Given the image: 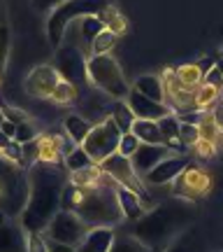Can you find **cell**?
<instances>
[{
	"label": "cell",
	"instance_id": "cell-1",
	"mask_svg": "<svg viewBox=\"0 0 223 252\" xmlns=\"http://www.w3.org/2000/svg\"><path fill=\"white\" fill-rule=\"evenodd\" d=\"M70 185L65 166L33 163L28 168V201L19 217L26 234H45L58 213L63 210V194Z\"/></svg>",
	"mask_w": 223,
	"mask_h": 252
},
{
	"label": "cell",
	"instance_id": "cell-2",
	"mask_svg": "<svg viewBox=\"0 0 223 252\" xmlns=\"http://www.w3.org/2000/svg\"><path fill=\"white\" fill-rule=\"evenodd\" d=\"M119 187L109 175H102V180L93 187H77L68 185L63 194V210H70L91 226V229H116L124 224V213L119 206Z\"/></svg>",
	"mask_w": 223,
	"mask_h": 252
},
{
	"label": "cell",
	"instance_id": "cell-3",
	"mask_svg": "<svg viewBox=\"0 0 223 252\" xmlns=\"http://www.w3.org/2000/svg\"><path fill=\"white\" fill-rule=\"evenodd\" d=\"M191 206L186 201H170L153 206L142 220L130 224L128 234L137 238L140 243L151 248L153 252L168 250L179 236L186 231V224L191 222Z\"/></svg>",
	"mask_w": 223,
	"mask_h": 252
},
{
	"label": "cell",
	"instance_id": "cell-4",
	"mask_svg": "<svg viewBox=\"0 0 223 252\" xmlns=\"http://www.w3.org/2000/svg\"><path fill=\"white\" fill-rule=\"evenodd\" d=\"M89 70V87L105 94L112 100H125L133 91V84L125 80L121 65L112 54L107 56H93L86 63Z\"/></svg>",
	"mask_w": 223,
	"mask_h": 252
},
{
	"label": "cell",
	"instance_id": "cell-5",
	"mask_svg": "<svg viewBox=\"0 0 223 252\" xmlns=\"http://www.w3.org/2000/svg\"><path fill=\"white\" fill-rule=\"evenodd\" d=\"M102 9H105L102 2H91V0H68L61 5H54L47 19V35H49L51 47H63V40L68 35L72 21L86 17V14H100Z\"/></svg>",
	"mask_w": 223,
	"mask_h": 252
},
{
	"label": "cell",
	"instance_id": "cell-6",
	"mask_svg": "<svg viewBox=\"0 0 223 252\" xmlns=\"http://www.w3.org/2000/svg\"><path fill=\"white\" fill-rule=\"evenodd\" d=\"M121 128L116 126V122L112 117L102 119L100 124H93L89 138L84 140L81 150L91 157L93 163H102L107 161L109 157H114L119 152V143H121Z\"/></svg>",
	"mask_w": 223,
	"mask_h": 252
},
{
	"label": "cell",
	"instance_id": "cell-7",
	"mask_svg": "<svg viewBox=\"0 0 223 252\" xmlns=\"http://www.w3.org/2000/svg\"><path fill=\"white\" fill-rule=\"evenodd\" d=\"M214 187V180H212V173L200 168L196 163H191L186 171L179 175L177 180L172 182V189L170 194L179 201H186V203H198L200 198H205Z\"/></svg>",
	"mask_w": 223,
	"mask_h": 252
},
{
	"label": "cell",
	"instance_id": "cell-8",
	"mask_svg": "<svg viewBox=\"0 0 223 252\" xmlns=\"http://www.w3.org/2000/svg\"><path fill=\"white\" fill-rule=\"evenodd\" d=\"M89 231H91V226L86 224L77 213L61 210V213L51 220V224L47 226V231L42 236L49 238V241H56V243L70 245V248H79Z\"/></svg>",
	"mask_w": 223,
	"mask_h": 252
},
{
	"label": "cell",
	"instance_id": "cell-9",
	"mask_svg": "<svg viewBox=\"0 0 223 252\" xmlns=\"http://www.w3.org/2000/svg\"><path fill=\"white\" fill-rule=\"evenodd\" d=\"M86 63L89 59L81 54L77 47L63 42V47H58L56 52V70L61 72V77L65 82H70L74 87L79 84H89V70H86Z\"/></svg>",
	"mask_w": 223,
	"mask_h": 252
},
{
	"label": "cell",
	"instance_id": "cell-10",
	"mask_svg": "<svg viewBox=\"0 0 223 252\" xmlns=\"http://www.w3.org/2000/svg\"><path fill=\"white\" fill-rule=\"evenodd\" d=\"M61 82H63L61 72L56 70L54 65L42 63V65H35V68L26 75V80H24V91H26L30 98L51 100L56 87H58Z\"/></svg>",
	"mask_w": 223,
	"mask_h": 252
},
{
	"label": "cell",
	"instance_id": "cell-11",
	"mask_svg": "<svg viewBox=\"0 0 223 252\" xmlns=\"http://www.w3.org/2000/svg\"><path fill=\"white\" fill-rule=\"evenodd\" d=\"M100 168H102V173L109 175L116 185H121V187L130 189V191H135V194H140V196L147 201V187H144L142 178L135 173L130 159H125V157H121V154H114V157H109L107 161L100 163Z\"/></svg>",
	"mask_w": 223,
	"mask_h": 252
},
{
	"label": "cell",
	"instance_id": "cell-12",
	"mask_svg": "<svg viewBox=\"0 0 223 252\" xmlns=\"http://www.w3.org/2000/svg\"><path fill=\"white\" fill-rule=\"evenodd\" d=\"M161 80H163V89H165V105L174 115H184V112H193L196 110V91H188L181 87L174 68H165L161 72Z\"/></svg>",
	"mask_w": 223,
	"mask_h": 252
},
{
	"label": "cell",
	"instance_id": "cell-13",
	"mask_svg": "<svg viewBox=\"0 0 223 252\" xmlns=\"http://www.w3.org/2000/svg\"><path fill=\"white\" fill-rule=\"evenodd\" d=\"M188 166H191V161H188L186 154H172V157H168L165 161H161L147 178H144V185H153V187L172 185L181 173L186 171Z\"/></svg>",
	"mask_w": 223,
	"mask_h": 252
},
{
	"label": "cell",
	"instance_id": "cell-14",
	"mask_svg": "<svg viewBox=\"0 0 223 252\" xmlns=\"http://www.w3.org/2000/svg\"><path fill=\"white\" fill-rule=\"evenodd\" d=\"M172 154H177V152H174L172 147H168V145H140V150L135 152V157L130 161H133L135 173H137L144 182V178L161 161H165L168 157H172Z\"/></svg>",
	"mask_w": 223,
	"mask_h": 252
},
{
	"label": "cell",
	"instance_id": "cell-15",
	"mask_svg": "<svg viewBox=\"0 0 223 252\" xmlns=\"http://www.w3.org/2000/svg\"><path fill=\"white\" fill-rule=\"evenodd\" d=\"M26 231L21 229L19 220L0 213V252H28Z\"/></svg>",
	"mask_w": 223,
	"mask_h": 252
},
{
	"label": "cell",
	"instance_id": "cell-16",
	"mask_svg": "<svg viewBox=\"0 0 223 252\" xmlns=\"http://www.w3.org/2000/svg\"><path fill=\"white\" fill-rule=\"evenodd\" d=\"M128 105L133 110V115L137 119H147V122H161L163 117H168V115H174L168 105H163V103H156V100H149L147 96L142 94H137V91H130V96H128Z\"/></svg>",
	"mask_w": 223,
	"mask_h": 252
},
{
	"label": "cell",
	"instance_id": "cell-17",
	"mask_svg": "<svg viewBox=\"0 0 223 252\" xmlns=\"http://www.w3.org/2000/svg\"><path fill=\"white\" fill-rule=\"evenodd\" d=\"M119 206H121L124 220L130 222V224H135L137 220H142L151 210L140 194H135V191H130V189H125V187H119Z\"/></svg>",
	"mask_w": 223,
	"mask_h": 252
},
{
	"label": "cell",
	"instance_id": "cell-18",
	"mask_svg": "<svg viewBox=\"0 0 223 252\" xmlns=\"http://www.w3.org/2000/svg\"><path fill=\"white\" fill-rule=\"evenodd\" d=\"M114 241H116V229L98 226V229H91L86 234L84 243L77 248V252H109Z\"/></svg>",
	"mask_w": 223,
	"mask_h": 252
},
{
	"label": "cell",
	"instance_id": "cell-19",
	"mask_svg": "<svg viewBox=\"0 0 223 252\" xmlns=\"http://www.w3.org/2000/svg\"><path fill=\"white\" fill-rule=\"evenodd\" d=\"M177 70V80L181 82V87L188 91H198L202 84H205V75L209 68L202 65V61H193V63H184L174 68Z\"/></svg>",
	"mask_w": 223,
	"mask_h": 252
},
{
	"label": "cell",
	"instance_id": "cell-20",
	"mask_svg": "<svg viewBox=\"0 0 223 252\" xmlns=\"http://www.w3.org/2000/svg\"><path fill=\"white\" fill-rule=\"evenodd\" d=\"M37 163H49V166H61L63 154L58 147L54 133H40L37 138Z\"/></svg>",
	"mask_w": 223,
	"mask_h": 252
},
{
	"label": "cell",
	"instance_id": "cell-21",
	"mask_svg": "<svg viewBox=\"0 0 223 252\" xmlns=\"http://www.w3.org/2000/svg\"><path fill=\"white\" fill-rule=\"evenodd\" d=\"M133 89L137 91V94L147 96L149 100H156V103H163V105H165V89H163L161 75H140V77L133 82Z\"/></svg>",
	"mask_w": 223,
	"mask_h": 252
},
{
	"label": "cell",
	"instance_id": "cell-22",
	"mask_svg": "<svg viewBox=\"0 0 223 252\" xmlns=\"http://www.w3.org/2000/svg\"><path fill=\"white\" fill-rule=\"evenodd\" d=\"M91 128H93V124L86 117H81V115H68V117L63 119V131L70 135L72 140H74V145H79V147L89 138Z\"/></svg>",
	"mask_w": 223,
	"mask_h": 252
},
{
	"label": "cell",
	"instance_id": "cell-23",
	"mask_svg": "<svg viewBox=\"0 0 223 252\" xmlns=\"http://www.w3.org/2000/svg\"><path fill=\"white\" fill-rule=\"evenodd\" d=\"M130 133L137 135V140L142 145H165L161 135V128H158V122H147V119H137L133 124V131Z\"/></svg>",
	"mask_w": 223,
	"mask_h": 252
},
{
	"label": "cell",
	"instance_id": "cell-24",
	"mask_svg": "<svg viewBox=\"0 0 223 252\" xmlns=\"http://www.w3.org/2000/svg\"><path fill=\"white\" fill-rule=\"evenodd\" d=\"M179 126H181V122H179L177 115H168V117H163L158 122V128H161V135H163V140H165V145L172 147L177 154H184V147L179 143Z\"/></svg>",
	"mask_w": 223,
	"mask_h": 252
},
{
	"label": "cell",
	"instance_id": "cell-25",
	"mask_svg": "<svg viewBox=\"0 0 223 252\" xmlns=\"http://www.w3.org/2000/svg\"><path fill=\"white\" fill-rule=\"evenodd\" d=\"M109 117L116 122V126L121 128V133H130V131H133V124L137 122V117L133 115V110L128 105V100H112Z\"/></svg>",
	"mask_w": 223,
	"mask_h": 252
},
{
	"label": "cell",
	"instance_id": "cell-26",
	"mask_svg": "<svg viewBox=\"0 0 223 252\" xmlns=\"http://www.w3.org/2000/svg\"><path fill=\"white\" fill-rule=\"evenodd\" d=\"M98 17L102 19L105 28H107L109 33H114L116 37H124L125 33H128V19H125L114 5H105V9L100 12Z\"/></svg>",
	"mask_w": 223,
	"mask_h": 252
},
{
	"label": "cell",
	"instance_id": "cell-27",
	"mask_svg": "<svg viewBox=\"0 0 223 252\" xmlns=\"http://www.w3.org/2000/svg\"><path fill=\"white\" fill-rule=\"evenodd\" d=\"M163 252H202V243H200V236H198L196 229H186L168 250Z\"/></svg>",
	"mask_w": 223,
	"mask_h": 252
},
{
	"label": "cell",
	"instance_id": "cell-28",
	"mask_svg": "<svg viewBox=\"0 0 223 252\" xmlns=\"http://www.w3.org/2000/svg\"><path fill=\"white\" fill-rule=\"evenodd\" d=\"M221 100V91L212 84H202L196 91V112H209Z\"/></svg>",
	"mask_w": 223,
	"mask_h": 252
},
{
	"label": "cell",
	"instance_id": "cell-29",
	"mask_svg": "<svg viewBox=\"0 0 223 252\" xmlns=\"http://www.w3.org/2000/svg\"><path fill=\"white\" fill-rule=\"evenodd\" d=\"M77 98H79V87H74V84L63 80L56 87L54 96H51V103H56V105H72Z\"/></svg>",
	"mask_w": 223,
	"mask_h": 252
},
{
	"label": "cell",
	"instance_id": "cell-30",
	"mask_svg": "<svg viewBox=\"0 0 223 252\" xmlns=\"http://www.w3.org/2000/svg\"><path fill=\"white\" fill-rule=\"evenodd\" d=\"M109 252H153V250L147 248L144 243H140V241L133 238L130 234H116V241Z\"/></svg>",
	"mask_w": 223,
	"mask_h": 252
},
{
	"label": "cell",
	"instance_id": "cell-31",
	"mask_svg": "<svg viewBox=\"0 0 223 252\" xmlns=\"http://www.w3.org/2000/svg\"><path fill=\"white\" fill-rule=\"evenodd\" d=\"M63 166L68 168V173H79V171H86V168H91V166H96V163L91 161V157L81 147H77L72 154H68L65 157V161H63Z\"/></svg>",
	"mask_w": 223,
	"mask_h": 252
},
{
	"label": "cell",
	"instance_id": "cell-32",
	"mask_svg": "<svg viewBox=\"0 0 223 252\" xmlns=\"http://www.w3.org/2000/svg\"><path fill=\"white\" fill-rule=\"evenodd\" d=\"M116 40L119 37L114 35V33H109L107 28L100 33L96 40H93V47H91V59L93 56H107V54H112V49L116 47Z\"/></svg>",
	"mask_w": 223,
	"mask_h": 252
},
{
	"label": "cell",
	"instance_id": "cell-33",
	"mask_svg": "<svg viewBox=\"0 0 223 252\" xmlns=\"http://www.w3.org/2000/svg\"><path fill=\"white\" fill-rule=\"evenodd\" d=\"M198 131H200V140H212V143H216L219 135H221V128H219V124L214 122L212 112H202L200 124H198Z\"/></svg>",
	"mask_w": 223,
	"mask_h": 252
},
{
	"label": "cell",
	"instance_id": "cell-34",
	"mask_svg": "<svg viewBox=\"0 0 223 252\" xmlns=\"http://www.w3.org/2000/svg\"><path fill=\"white\" fill-rule=\"evenodd\" d=\"M198 140H200V131H198V126L181 122V126H179V143H181V147H184V150H186V147L193 150V145H196Z\"/></svg>",
	"mask_w": 223,
	"mask_h": 252
},
{
	"label": "cell",
	"instance_id": "cell-35",
	"mask_svg": "<svg viewBox=\"0 0 223 252\" xmlns=\"http://www.w3.org/2000/svg\"><path fill=\"white\" fill-rule=\"evenodd\" d=\"M37 138H40V135H37V128L30 119L17 126V135H14V143L17 145H28V143H33V140H37Z\"/></svg>",
	"mask_w": 223,
	"mask_h": 252
},
{
	"label": "cell",
	"instance_id": "cell-36",
	"mask_svg": "<svg viewBox=\"0 0 223 252\" xmlns=\"http://www.w3.org/2000/svg\"><path fill=\"white\" fill-rule=\"evenodd\" d=\"M140 140H137V135L135 133H124L121 135V143H119V152L116 154H121V157H125V159H133L135 152L140 150Z\"/></svg>",
	"mask_w": 223,
	"mask_h": 252
},
{
	"label": "cell",
	"instance_id": "cell-37",
	"mask_svg": "<svg viewBox=\"0 0 223 252\" xmlns=\"http://www.w3.org/2000/svg\"><path fill=\"white\" fill-rule=\"evenodd\" d=\"M9 61V28L7 24H0V75L5 72Z\"/></svg>",
	"mask_w": 223,
	"mask_h": 252
},
{
	"label": "cell",
	"instance_id": "cell-38",
	"mask_svg": "<svg viewBox=\"0 0 223 252\" xmlns=\"http://www.w3.org/2000/svg\"><path fill=\"white\" fill-rule=\"evenodd\" d=\"M193 152H196L198 159H212V157H216L219 154V150H216V143H212V140H198L196 145H193Z\"/></svg>",
	"mask_w": 223,
	"mask_h": 252
},
{
	"label": "cell",
	"instance_id": "cell-39",
	"mask_svg": "<svg viewBox=\"0 0 223 252\" xmlns=\"http://www.w3.org/2000/svg\"><path fill=\"white\" fill-rule=\"evenodd\" d=\"M26 248H28V252H49L47 238L42 234H28L26 236Z\"/></svg>",
	"mask_w": 223,
	"mask_h": 252
},
{
	"label": "cell",
	"instance_id": "cell-40",
	"mask_svg": "<svg viewBox=\"0 0 223 252\" xmlns=\"http://www.w3.org/2000/svg\"><path fill=\"white\" fill-rule=\"evenodd\" d=\"M205 84H212V87H216V89L223 94V72L216 68V63L207 70V75H205Z\"/></svg>",
	"mask_w": 223,
	"mask_h": 252
},
{
	"label": "cell",
	"instance_id": "cell-41",
	"mask_svg": "<svg viewBox=\"0 0 223 252\" xmlns=\"http://www.w3.org/2000/svg\"><path fill=\"white\" fill-rule=\"evenodd\" d=\"M209 112H212V117H214V122L219 124V128L223 131V98L219 100V103H216V105H214L212 110H209Z\"/></svg>",
	"mask_w": 223,
	"mask_h": 252
},
{
	"label": "cell",
	"instance_id": "cell-42",
	"mask_svg": "<svg viewBox=\"0 0 223 252\" xmlns=\"http://www.w3.org/2000/svg\"><path fill=\"white\" fill-rule=\"evenodd\" d=\"M47 245H49V252H77V248H70V245L56 243V241H49L47 238Z\"/></svg>",
	"mask_w": 223,
	"mask_h": 252
},
{
	"label": "cell",
	"instance_id": "cell-43",
	"mask_svg": "<svg viewBox=\"0 0 223 252\" xmlns=\"http://www.w3.org/2000/svg\"><path fill=\"white\" fill-rule=\"evenodd\" d=\"M0 131L7 135L9 140H14V135H17V124H12V122H5V124L0 126Z\"/></svg>",
	"mask_w": 223,
	"mask_h": 252
},
{
	"label": "cell",
	"instance_id": "cell-44",
	"mask_svg": "<svg viewBox=\"0 0 223 252\" xmlns=\"http://www.w3.org/2000/svg\"><path fill=\"white\" fill-rule=\"evenodd\" d=\"M214 63H216V68H219V70L223 72V49H221V52H219V54L214 56Z\"/></svg>",
	"mask_w": 223,
	"mask_h": 252
},
{
	"label": "cell",
	"instance_id": "cell-45",
	"mask_svg": "<svg viewBox=\"0 0 223 252\" xmlns=\"http://www.w3.org/2000/svg\"><path fill=\"white\" fill-rule=\"evenodd\" d=\"M216 150L223 152V131H221V135H219V140H216Z\"/></svg>",
	"mask_w": 223,
	"mask_h": 252
},
{
	"label": "cell",
	"instance_id": "cell-46",
	"mask_svg": "<svg viewBox=\"0 0 223 252\" xmlns=\"http://www.w3.org/2000/svg\"><path fill=\"white\" fill-rule=\"evenodd\" d=\"M5 122H7V117H5V110H2V108H0V126H2V124H5Z\"/></svg>",
	"mask_w": 223,
	"mask_h": 252
},
{
	"label": "cell",
	"instance_id": "cell-47",
	"mask_svg": "<svg viewBox=\"0 0 223 252\" xmlns=\"http://www.w3.org/2000/svg\"><path fill=\"white\" fill-rule=\"evenodd\" d=\"M0 84H2V75H0Z\"/></svg>",
	"mask_w": 223,
	"mask_h": 252
}]
</instances>
